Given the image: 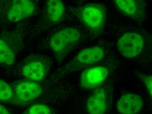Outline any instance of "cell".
I'll return each mask as SVG.
<instances>
[{
	"label": "cell",
	"instance_id": "4fadbf2b",
	"mask_svg": "<svg viewBox=\"0 0 152 114\" xmlns=\"http://www.w3.org/2000/svg\"><path fill=\"white\" fill-rule=\"evenodd\" d=\"M15 54L8 44L3 40L0 39V63L7 65L14 64Z\"/></svg>",
	"mask_w": 152,
	"mask_h": 114
},
{
	"label": "cell",
	"instance_id": "7a4b0ae2",
	"mask_svg": "<svg viewBox=\"0 0 152 114\" xmlns=\"http://www.w3.org/2000/svg\"><path fill=\"white\" fill-rule=\"evenodd\" d=\"M81 34L73 27L62 29L54 33L50 39V47L56 57L62 60L68 54L69 49L80 39Z\"/></svg>",
	"mask_w": 152,
	"mask_h": 114
},
{
	"label": "cell",
	"instance_id": "8fae6325",
	"mask_svg": "<svg viewBox=\"0 0 152 114\" xmlns=\"http://www.w3.org/2000/svg\"><path fill=\"white\" fill-rule=\"evenodd\" d=\"M116 5L124 14L134 19L142 18V11L137 0H113Z\"/></svg>",
	"mask_w": 152,
	"mask_h": 114
},
{
	"label": "cell",
	"instance_id": "277c9868",
	"mask_svg": "<svg viewBox=\"0 0 152 114\" xmlns=\"http://www.w3.org/2000/svg\"><path fill=\"white\" fill-rule=\"evenodd\" d=\"M109 70L104 66L89 68L84 70L79 79V86L85 90L98 88L108 76Z\"/></svg>",
	"mask_w": 152,
	"mask_h": 114
},
{
	"label": "cell",
	"instance_id": "5bb4252c",
	"mask_svg": "<svg viewBox=\"0 0 152 114\" xmlns=\"http://www.w3.org/2000/svg\"><path fill=\"white\" fill-rule=\"evenodd\" d=\"M13 96V91L11 86L6 82L0 79V101H8Z\"/></svg>",
	"mask_w": 152,
	"mask_h": 114
},
{
	"label": "cell",
	"instance_id": "7c38bea8",
	"mask_svg": "<svg viewBox=\"0 0 152 114\" xmlns=\"http://www.w3.org/2000/svg\"><path fill=\"white\" fill-rule=\"evenodd\" d=\"M65 12L62 0H48L46 4V15L50 22L56 24L61 22Z\"/></svg>",
	"mask_w": 152,
	"mask_h": 114
},
{
	"label": "cell",
	"instance_id": "9c48e42d",
	"mask_svg": "<svg viewBox=\"0 0 152 114\" xmlns=\"http://www.w3.org/2000/svg\"><path fill=\"white\" fill-rule=\"evenodd\" d=\"M16 96L23 102H28L37 99L42 94V88L35 81H22L15 89Z\"/></svg>",
	"mask_w": 152,
	"mask_h": 114
},
{
	"label": "cell",
	"instance_id": "8992f818",
	"mask_svg": "<svg viewBox=\"0 0 152 114\" xmlns=\"http://www.w3.org/2000/svg\"><path fill=\"white\" fill-rule=\"evenodd\" d=\"M79 16L83 24L93 30L102 28L105 21L103 10L96 4H89L84 6L80 10Z\"/></svg>",
	"mask_w": 152,
	"mask_h": 114
},
{
	"label": "cell",
	"instance_id": "3957f363",
	"mask_svg": "<svg viewBox=\"0 0 152 114\" xmlns=\"http://www.w3.org/2000/svg\"><path fill=\"white\" fill-rule=\"evenodd\" d=\"M145 41L143 37L136 32L124 33L117 41V48L120 54L127 58L137 57L143 50Z\"/></svg>",
	"mask_w": 152,
	"mask_h": 114
},
{
	"label": "cell",
	"instance_id": "ba28073f",
	"mask_svg": "<svg viewBox=\"0 0 152 114\" xmlns=\"http://www.w3.org/2000/svg\"><path fill=\"white\" fill-rule=\"evenodd\" d=\"M107 91L105 88L95 89L86 104L87 112L91 114H103L107 110Z\"/></svg>",
	"mask_w": 152,
	"mask_h": 114
},
{
	"label": "cell",
	"instance_id": "52a82bcc",
	"mask_svg": "<svg viewBox=\"0 0 152 114\" xmlns=\"http://www.w3.org/2000/svg\"><path fill=\"white\" fill-rule=\"evenodd\" d=\"M35 10L32 0H12L6 16L10 22L17 23L31 16Z\"/></svg>",
	"mask_w": 152,
	"mask_h": 114
},
{
	"label": "cell",
	"instance_id": "e0dca14e",
	"mask_svg": "<svg viewBox=\"0 0 152 114\" xmlns=\"http://www.w3.org/2000/svg\"><path fill=\"white\" fill-rule=\"evenodd\" d=\"M10 112L5 107L0 104V114H8Z\"/></svg>",
	"mask_w": 152,
	"mask_h": 114
},
{
	"label": "cell",
	"instance_id": "30bf717a",
	"mask_svg": "<svg viewBox=\"0 0 152 114\" xmlns=\"http://www.w3.org/2000/svg\"><path fill=\"white\" fill-rule=\"evenodd\" d=\"M143 100L138 94L128 93L123 94L118 101L117 109L123 114H135L142 111Z\"/></svg>",
	"mask_w": 152,
	"mask_h": 114
},
{
	"label": "cell",
	"instance_id": "2e32d148",
	"mask_svg": "<svg viewBox=\"0 0 152 114\" xmlns=\"http://www.w3.org/2000/svg\"><path fill=\"white\" fill-rule=\"evenodd\" d=\"M142 81L144 83L149 96L152 98V76L149 74H142L140 76Z\"/></svg>",
	"mask_w": 152,
	"mask_h": 114
},
{
	"label": "cell",
	"instance_id": "9a60e30c",
	"mask_svg": "<svg viewBox=\"0 0 152 114\" xmlns=\"http://www.w3.org/2000/svg\"><path fill=\"white\" fill-rule=\"evenodd\" d=\"M28 114H50L52 113L51 109L47 105L43 104H34L31 106L25 112Z\"/></svg>",
	"mask_w": 152,
	"mask_h": 114
},
{
	"label": "cell",
	"instance_id": "6da1fadb",
	"mask_svg": "<svg viewBox=\"0 0 152 114\" xmlns=\"http://www.w3.org/2000/svg\"><path fill=\"white\" fill-rule=\"evenodd\" d=\"M104 54V49L99 46L82 49L68 63L59 69L57 74L60 76L66 75L93 65L102 61Z\"/></svg>",
	"mask_w": 152,
	"mask_h": 114
},
{
	"label": "cell",
	"instance_id": "5b68a950",
	"mask_svg": "<svg viewBox=\"0 0 152 114\" xmlns=\"http://www.w3.org/2000/svg\"><path fill=\"white\" fill-rule=\"evenodd\" d=\"M50 67L47 60L40 56L29 58L24 63L22 74L26 78L33 81H39L45 78Z\"/></svg>",
	"mask_w": 152,
	"mask_h": 114
}]
</instances>
